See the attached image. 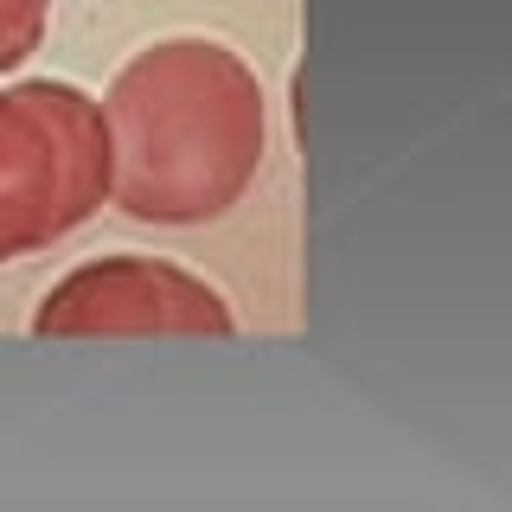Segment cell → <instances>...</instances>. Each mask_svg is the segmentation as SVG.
Segmentation results:
<instances>
[{
    "label": "cell",
    "mask_w": 512,
    "mask_h": 512,
    "mask_svg": "<svg viewBox=\"0 0 512 512\" xmlns=\"http://www.w3.org/2000/svg\"><path fill=\"white\" fill-rule=\"evenodd\" d=\"M109 205L135 224L192 231L244 205L269 160V96L244 52L205 32L141 45L103 90Z\"/></svg>",
    "instance_id": "1"
},
{
    "label": "cell",
    "mask_w": 512,
    "mask_h": 512,
    "mask_svg": "<svg viewBox=\"0 0 512 512\" xmlns=\"http://www.w3.org/2000/svg\"><path fill=\"white\" fill-rule=\"evenodd\" d=\"M109 122L103 96L26 77L0 90V263L52 250L109 205Z\"/></svg>",
    "instance_id": "2"
},
{
    "label": "cell",
    "mask_w": 512,
    "mask_h": 512,
    "mask_svg": "<svg viewBox=\"0 0 512 512\" xmlns=\"http://www.w3.org/2000/svg\"><path fill=\"white\" fill-rule=\"evenodd\" d=\"M39 340H231L237 308L218 282L167 256H96L58 276L32 308Z\"/></svg>",
    "instance_id": "3"
},
{
    "label": "cell",
    "mask_w": 512,
    "mask_h": 512,
    "mask_svg": "<svg viewBox=\"0 0 512 512\" xmlns=\"http://www.w3.org/2000/svg\"><path fill=\"white\" fill-rule=\"evenodd\" d=\"M45 32H52V0H0V77L20 71L45 45Z\"/></svg>",
    "instance_id": "4"
}]
</instances>
